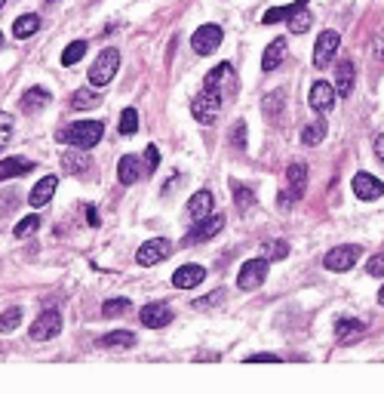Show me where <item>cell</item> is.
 <instances>
[{"mask_svg": "<svg viewBox=\"0 0 384 394\" xmlns=\"http://www.w3.org/2000/svg\"><path fill=\"white\" fill-rule=\"evenodd\" d=\"M102 136H105L102 121H77V123H71V127L58 129L56 139L71 148H92L102 142Z\"/></svg>", "mask_w": 384, "mask_h": 394, "instance_id": "cell-1", "label": "cell"}, {"mask_svg": "<svg viewBox=\"0 0 384 394\" xmlns=\"http://www.w3.org/2000/svg\"><path fill=\"white\" fill-rule=\"evenodd\" d=\"M222 102H224L222 93H209V90H200V93L191 98V114H194L197 123L209 127V123H215L218 114H222Z\"/></svg>", "mask_w": 384, "mask_h": 394, "instance_id": "cell-2", "label": "cell"}, {"mask_svg": "<svg viewBox=\"0 0 384 394\" xmlns=\"http://www.w3.org/2000/svg\"><path fill=\"white\" fill-rule=\"evenodd\" d=\"M117 68H120V52L117 50H102L96 56V62L89 65V83L92 87H108L111 81H114Z\"/></svg>", "mask_w": 384, "mask_h": 394, "instance_id": "cell-3", "label": "cell"}, {"mask_svg": "<svg viewBox=\"0 0 384 394\" xmlns=\"http://www.w3.org/2000/svg\"><path fill=\"white\" fill-rule=\"evenodd\" d=\"M286 182L289 188H283L280 191V207H292V203H299L304 197V188H308V167L304 163H292V167L286 169Z\"/></svg>", "mask_w": 384, "mask_h": 394, "instance_id": "cell-4", "label": "cell"}, {"mask_svg": "<svg viewBox=\"0 0 384 394\" xmlns=\"http://www.w3.org/2000/svg\"><path fill=\"white\" fill-rule=\"evenodd\" d=\"M222 25L209 22V25H200V28L194 31V37H191V50L197 52V56H209V52H215L218 47H222Z\"/></svg>", "mask_w": 384, "mask_h": 394, "instance_id": "cell-5", "label": "cell"}, {"mask_svg": "<svg viewBox=\"0 0 384 394\" xmlns=\"http://www.w3.org/2000/svg\"><path fill=\"white\" fill-rule=\"evenodd\" d=\"M222 228H224V216L222 213L203 216V219H197V225L184 234V247H188V244H206V240H213Z\"/></svg>", "mask_w": 384, "mask_h": 394, "instance_id": "cell-6", "label": "cell"}, {"mask_svg": "<svg viewBox=\"0 0 384 394\" xmlns=\"http://www.w3.org/2000/svg\"><path fill=\"white\" fill-rule=\"evenodd\" d=\"M264 278H268V259H249L237 271V287L240 290H258L264 284Z\"/></svg>", "mask_w": 384, "mask_h": 394, "instance_id": "cell-7", "label": "cell"}, {"mask_svg": "<svg viewBox=\"0 0 384 394\" xmlns=\"http://www.w3.org/2000/svg\"><path fill=\"white\" fill-rule=\"evenodd\" d=\"M172 253V244L167 238H151V240H145L142 247H138V253H136V262L142 268H151V265H157V262H163L167 256Z\"/></svg>", "mask_w": 384, "mask_h": 394, "instance_id": "cell-8", "label": "cell"}, {"mask_svg": "<svg viewBox=\"0 0 384 394\" xmlns=\"http://www.w3.org/2000/svg\"><path fill=\"white\" fill-rule=\"evenodd\" d=\"M356 259H360V247L348 244V247L329 249V253L323 256V265H326V271H350V268L356 265Z\"/></svg>", "mask_w": 384, "mask_h": 394, "instance_id": "cell-9", "label": "cell"}, {"mask_svg": "<svg viewBox=\"0 0 384 394\" xmlns=\"http://www.w3.org/2000/svg\"><path fill=\"white\" fill-rule=\"evenodd\" d=\"M58 333H62V314H58L56 308L43 311L41 318L34 320V326H31V339H34V342H46V339H56Z\"/></svg>", "mask_w": 384, "mask_h": 394, "instance_id": "cell-10", "label": "cell"}, {"mask_svg": "<svg viewBox=\"0 0 384 394\" xmlns=\"http://www.w3.org/2000/svg\"><path fill=\"white\" fill-rule=\"evenodd\" d=\"M339 43H341L339 31H323V34L317 37V47H314V68H320V71L329 68V65H332V59H335Z\"/></svg>", "mask_w": 384, "mask_h": 394, "instance_id": "cell-11", "label": "cell"}, {"mask_svg": "<svg viewBox=\"0 0 384 394\" xmlns=\"http://www.w3.org/2000/svg\"><path fill=\"white\" fill-rule=\"evenodd\" d=\"M172 308L163 305V302H151V305H145L142 311H138V320H142L148 330H163L167 324H172Z\"/></svg>", "mask_w": 384, "mask_h": 394, "instance_id": "cell-12", "label": "cell"}, {"mask_svg": "<svg viewBox=\"0 0 384 394\" xmlns=\"http://www.w3.org/2000/svg\"><path fill=\"white\" fill-rule=\"evenodd\" d=\"M262 114L268 117L274 127H283L286 121V90H274L262 98Z\"/></svg>", "mask_w": 384, "mask_h": 394, "instance_id": "cell-13", "label": "cell"}, {"mask_svg": "<svg viewBox=\"0 0 384 394\" xmlns=\"http://www.w3.org/2000/svg\"><path fill=\"white\" fill-rule=\"evenodd\" d=\"M62 169L65 173H71V176H83V173H89L92 169V157H89V151L86 148H68V151H62Z\"/></svg>", "mask_w": 384, "mask_h": 394, "instance_id": "cell-14", "label": "cell"}, {"mask_svg": "<svg viewBox=\"0 0 384 394\" xmlns=\"http://www.w3.org/2000/svg\"><path fill=\"white\" fill-rule=\"evenodd\" d=\"M335 98H339V93H335V87H332V83H329V81H317L314 87H310L308 102H310V108H314V111H320V114H326V111H332Z\"/></svg>", "mask_w": 384, "mask_h": 394, "instance_id": "cell-15", "label": "cell"}, {"mask_svg": "<svg viewBox=\"0 0 384 394\" xmlns=\"http://www.w3.org/2000/svg\"><path fill=\"white\" fill-rule=\"evenodd\" d=\"M350 185H354V194L360 197V200H378L384 194V182L375 179L372 173H356Z\"/></svg>", "mask_w": 384, "mask_h": 394, "instance_id": "cell-16", "label": "cell"}, {"mask_svg": "<svg viewBox=\"0 0 384 394\" xmlns=\"http://www.w3.org/2000/svg\"><path fill=\"white\" fill-rule=\"evenodd\" d=\"M203 280H206V268L203 265H182L175 274H172V284L178 287V290H194V287H200Z\"/></svg>", "mask_w": 384, "mask_h": 394, "instance_id": "cell-17", "label": "cell"}, {"mask_svg": "<svg viewBox=\"0 0 384 394\" xmlns=\"http://www.w3.org/2000/svg\"><path fill=\"white\" fill-rule=\"evenodd\" d=\"M224 83H228V87H237V81H234V68H231L228 62H222L218 68L209 71L206 81H203V90H209V93H222V96H224Z\"/></svg>", "mask_w": 384, "mask_h": 394, "instance_id": "cell-18", "label": "cell"}, {"mask_svg": "<svg viewBox=\"0 0 384 394\" xmlns=\"http://www.w3.org/2000/svg\"><path fill=\"white\" fill-rule=\"evenodd\" d=\"M286 22H289V31H292V34H304V31L310 28L314 16H310V10H308V0H295Z\"/></svg>", "mask_w": 384, "mask_h": 394, "instance_id": "cell-19", "label": "cell"}, {"mask_svg": "<svg viewBox=\"0 0 384 394\" xmlns=\"http://www.w3.org/2000/svg\"><path fill=\"white\" fill-rule=\"evenodd\" d=\"M142 176H145V167H142V160H138L136 154L120 157V163H117V179H120L123 185H136Z\"/></svg>", "mask_w": 384, "mask_h": 394, "instance_id": "cell-20", "label": "cell"}, {"mask_svg": "<svg viewBox=\"0 0 384 394\" xmlns=\"http://www.w3.org/2000/svg\"><path fill=\"white\" fill-rule=\"evenodd\" d=\"M286 37H274V41L268 43V50H264L262 56V71H277L283 62V56H286Z\"/></svg>", "mask_w": 384, "mask_h": 394, "instance_id": "cell-21", "label": "cell"}, {"mask_svg": "<svg viewBox=\"0 0 384 394\" xmlns=\"http://www.w3.org/2000/svg\"><path fill=\"white\" fill-rule=\"evenodd\" d=\"M363 333H366V324H363V320L341 318L339 324H335V339H339L341 345H350V342H354V339H360Z\"/></svg>", "mask_w": 384, "mask_h": 394, "instance_id": "cell-22", "label": "cell"}, {"mask_svg": "<svg viewBox=\"0 0 384 394\" xmlns=\"http://www.w3.org/2000/svg\"><path fill=\"white\" fill-rule=\"evenodd\" d=\"M350 90H354V62L341 59L335 65V93H339V98H344V96H350Z\"/></svg>", "mask_w": 384, "mask_h": 394, "instance_id": "cell-23", "label": "cell"}, {"mask_svg": "<svg viewBox=\"0 0 384 394\" xmlns=\"http://www.w3.org/2000/svg\"><path fill=\"white\" fill-rule=\"evenodd\" d=\"M213 207H215V194L203 188V191H197V194L188 200V216L197 222V219H203V216L213 213Z\"/></svg>", "mask_w": 384, "mask_h": 394, "instance_id": "cell-24", "label": "cell"}, {"mask_svg": "<svg viewBox=\"0 0 384 394\" xmlns=\"http://www.w3.org/2000/svg\"><path fill=\"white\" fill-rule=\"evenodd\" d=\"M231 194H234V203H237V209H240L243 216H246V213H253V209L258 207L255 191H253V188H246V185H243V182L231 179Z\"/></svg>", "mask_w": 384, "mask_h": 394, "instance_id": "cell-25", "label": "cell"}, {"mask_svg": "<svg viewBox=\"0 0 384 394\" xmlns=\"http://www.w3.org/2000/svg\"><path fill=\"white\" fill-rule=\"evenodd\" d=\"M56 188H58V179L56 176H43L41 182H37L34 188H31V207H46V203H50V197L56 194Z\"/></svg>", "mask_w": 384, "mask_h": 394, "instance_id": "cell-26", "label": "cell"}, {"mask_svg": "<svg viewBox=\"0 0 384 394\" xmlns=\"http://www.w3.org/2000/svg\"><path fill=\"white\" fill-rule=\"evenodd\" d=\"M50 90H41V87H31L25 90L22 96V111H28V114H37V111H43L46 105H50Z\"/></svg>", "mask_w": 384, "mask_h": 394, "instance_id": "cell-27", "label": "cell"}, {"mask_svg": "<svg viewBox=\"0 0 384 394\" xmlns=\"http://www.w3.org/2000/svg\"><path fill=\"white\" fill-rule=\"evenodd\" d=\"M31 169H34V163L28 157H6V160H0V182L12 179V176H25Z\"/></svg>", "mask_w": 384, "mask_h": 394, "instance_id": "cell-28", "label": "cell"}, {"mask_svg": "<svg viewBox=\"0 0 384 394\" xmlns=\"http://www.w3.org/2000/svg\"><path fill=\"white\" fill-rule=\"evenodd\" d=\"M37 31H41V16H34V12L19 16L16 25H12V37H16V41H28V37L37 34Z\"/></svg>", "mask_w": 384, "mask_h": 394, "instance_id": "cell-29", "label": "cell"}, {"mask_svg": "<svg viewBox=\"0 0 384 394\" xmlns=\"http://www.w3.org/2000/svg\"><path fill=\"white\" fill-rule=\"evenodd\" d=\"M326 129L329 127H326V121H323V117H320V121H310L308 127L301 129V145H308V148L320 145V142L326 139Z\"/></svg>", "mask_w": 384, "mask_h": 394, "instance_id": "cell-30", "label": "cell"}, {"mask_svg": "<svg viewBox=\"0 0 384 394\" xmlns=\"http://www.w3.org/2000/svg\"><path fill=\"white\" fill-rule=\"evenodd\" d=\"M98 345L102 348H132L136 345V336H132L129 330H114V333H108V336L98 339Z\"/></svg>", "mask_w": 384, "mask_h": 394, "instance_id": "cell-31", "label": "cell"}, {"mask_svg": "<svg viewBox=\"0 0 384 394\" xmlns=\"http://www.w3.org/2000/svg\"><path fill=\"white\" fill-rule=\"evenodd\" d=\"M71 105H74L77 111H86V108H98V105H102V96H98L96 90L83 87V90H77V93H74V98H71Z\"/></svg>", "mask_w": 384, "mask_h": 394, "instance_id": "cell-32", "label": "cell"}, {"mask_svg": "<svg viewBox=\"0 0 384 394\" xmlns=\"http://www.w3.org/2000/svg\"><path fill=\"white\" fill-rule=\"evenodd\" d=\"M86 50H89V47H86L83 41L68 43V47H65V52H62V65H65V68H71V65H77V62H81V59L86 56Z\"/></svg>", "mask_w": 384, "mask_h": 394, "instance_id": "cell-33", "label": "cell"}, {"mask_svg": "<svg viewBox=\"0 0 384 394\" xmlns=\"http://www.w3.org/2000/svg\"><path fill=\"white\" fill-rule=\"evenodd\" d=\"M19 324H22V308H6V311L0 314V333L19 330Z\"/></svg>", "mask_w": 384, "mask_h": 394, "instance_id": "cell-34", "label": "cell"}, {"mask_svg": "<svg viewBox=\"0 0 384 394\" xmlns=\"http://www.w3.org/2000/svg\"><path fill=\"white\" fill-rule=\"evenodd\" d=\"M129 308H132L129 299H108L102 305V314H105V318H120V314H127Z\"/></svg>", "mask_w": 384, "mask_h": 394, "instance_id": "cell-35", "label": "cell"}, {"mask_svg": "<svg viewBox=\"0 0 384 394\" xmlns=\"http://www.w3.org/2000/svg\"><path fill=\"white\" fill-rule=\"evenodd\" d=\"M12 133H16V121H12V114H6V111H0V148L10 145Z\"/></svg>", "mask_w": 384, "mask_h": 394, "instance_id": "cell-36", "label": "cell"}, {"mask_svg": "<svg viewBox=\"0 0 384 394\" xmlns=\"http://www.w3.org/2000/svg\"><path fill=\"white\" fill-rule=\"evenodd\" d=\"M120 133L123 136L138 133V111L136 108H123V114H120Z\"/></svg>", "mask_w": 384, "mask_h": 394, "instance_id": "cell-37", "label": "cell"}, {"mask_svg": "<svg viewBox=\"0 0 384 394\" xmlns=\"http://www.w3.org/2000/svg\"><path fill=\"white\" fill-rule=\"evenodd\" d=\"M37 228H41V216H25V219L12 228V234H16V238H28V234H34Z\"/></svg>", "mask_w": 384, "mask_h": 394, "instance_id": "cell-38", "label": "cell"}, {"mask_svg": "<svg viewBox=\"0 0 384 394\" xmlns=\"http://www.w3.org/2000/svg\"><path fill=\"white\" fill-rule=\"evenodd\" d=\"M286 256H289L286 240H270L268 249H264V259H268V262H280V259H286Z\"/></svg>", "mask_w": 384, "mask_h": 394, "instance_id": "cell-39", "label": "cell"}, {"mask_svg": "<svg viewBox=\"0 0 384 394\" xmlns=\"http://www.w3.org/2000/svg\"><path fill=\"white\" fill-rule=\"evenodd\" d=\"M289 10H292V3L289 6H270L268 12L262 16V25H274V22H286L289 19Z\"/></svg>", "mask_w": 384, "mask_h": 394, "instance_id": "cell-40", "label": "cell"}, {"mask_svg": "<svg viewBox=\"0 0 384 394\" xmlns=\"http://www.w3.org/2000/svg\"><path fill=\"white\" fill-rule=\"evenodd\" d=\"M231 142H234L237 151H246V121L234 123V129H231Z\"/></svg>", "mask_w": 384, "mask_h": 394, "instance_id": "cell-41", "label": "cell"}, {"mask_svg": "<svg viewBox=\"0 0 384 394\" xmlns=\"http://www.w3.org/2000/svg\"><path fill=\"white\" fill-rule=\"evenodd\" d=\"M222 302H224V290H215V293H209L206 299H197L194 308L197 311H206V308H215V305H222Z\"/></svg>", "mask_w": 384, "mask_h": 394, "instance_id": "cell-42", "label": "cell"}, {"mask_svg": "<svg viewBox=\"0 0 384 394\" xmlns=\"http://www.w3.org/2000/svg\"><path fill=\"white\" fill-rule=\"evenodd\" d=\"M366 271L372 274V278H384V253H378V256H372V259H369Z\"/></svg>", "mask_w": 384, "mask_h": 394, "instance_id": "cell-43", "label": "cell"}, {"mask_svg": "<svg viewBox=\"0 0 384 394\" xmlns=\"http://www.w3.org/2000/svg\"><path fill=\"white\" fill-rule=\"evenodd\" d=\"M145 163H148V173L157 169V163H160V151H157V145H148V151H145Z\"/></svg>", "mask_w": 384, "mask_h": 394, "instance_id": "cell-44", "label": "cell"}, {"mask_svg": "<svg viewBox=\"0 0 384 394\" xmlns=\"http://www.w3.org/2000/svg\"><path fill=\"white\" fill-rule=\"evenodd\" d=\"M277 354H270V351H262V354H249V364H277Z\"/></svg>", "mask_w": 384, "mask_h": 394, "instance_id": "cell-45", "label": "cell"}, {"mask_svg": "<svg viewBox=\"0 0 384 394\" xmlns=\"http://www.w3.org/2000/svg\"><path fill=\"white\" fill-rule=\"evenodd\" d=\"M372 56L378 59V62H384V31L378 37H375V43H372Z\"/></svg>", "mask_w": 384, "mask_h": 394, "instance_id": "cell-46", "label": "cell"}, {"mask_svg": "<svg viewBox=\"0 0 384 394\" xmlns=\"http://www.w3.org/2000/svg\"><path fill=\"white\" fill-rule=\"evenodd\" d=\"M86 222H89L92 228H98V225H102V222H98V209H96V207H89V209H86Z\"/></svg>", "mask_w": 384, "mask_h": 394, "instance_id": "cell-47", "label": "cell"}, {"mask_svg": "<svg viewBox=\"0 0 384 394\" xmlns=\"http://www.w3.org/2000/svg\"><path fill=\"white\" fill-rule=\"evenodd\" d=\"M375 154H378V160H384V133L375 136Z\"/></svg>", "mask_w": 384, "mask_h": 394, "instance_id": "cell-48", "label": "cell"}, {"mask_svg": "<svg viewBox=\"0 0 384 394\" xmlns=\"http://www.w3.org/2000/svg\"><path fill=\"white\" fill-rule=\"evenodd\" d=\"M378 305H384V287L378 290Z\"/></svg>", "mask_w": 384, "mask_h": 394, "instance_id": "cell-49", "label": "cell"}, {"mask_svg": "<svg viewBox=\"0 0 384 394\" xmlns=\"http://www.w3.org/2000/svg\"><path fill=\"white\" fill-rule=\"evenodd\" d=\"M0 50H3V34H0Z\"/></svg>", "mask_w": 384, "mask_h": 394, "instance_id": "cell-50", "label": "cell"}, {"mask_svg": "<svg viewBox=\"0 0 384 394\" xmlns=\"http://www.w3.org/2000/svg\"><path fill=\"white\" fill-rule=\"evenodd\" d=\"M3 3H6V0H0V10H3Z\"/></svg>", "mask_w": 384, "mask_h": 394, "instance_id": "cell-51", "label": "cell"}, {"mask_svg": "<svg viewBox=\"0 0 384 394\" xmlns=\"http://www.w3.org/2000/svg\"><path fill=\"white\" fill-rule=\"evenodd\" d=\"M50 3H56V0H50Z\"/></svg>", "mask_w": 384, "mask_h": 394, "instance_id": "cell-52", "label": "cell"}]
</instances>
